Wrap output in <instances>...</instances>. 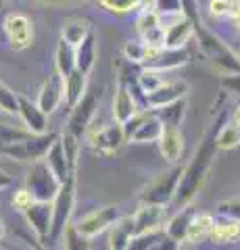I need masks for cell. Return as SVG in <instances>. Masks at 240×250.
<instances>
[{
	"mask_svg": "<svg viewBox=\"0 0 240 250\" xmlns=\"http://www.w3.org/2000/svg\"><path fill=\"white\" fill-rule=\"evenodd\" d=\"M188 90H190V83L186 80H165L159 88H154L153 92L146 94V108H151V111L163 108L167 104L175 103V100L186 98Z\"/></svg>",
	"mask_w": 240,
	"mask_h": 250,
	"instance_id": "7c38bea8",
	"label": "cell"
},
{
	"mask_svg": "<svg viewBox=\"0 0 240 250\" xmlns=\"http://www.w3.org/2000/svg\"><path fill=\"white\" fill-rule=\"evenodd\" d=\"M55 69L61 75H69L75 69V48L65 40H59L55 50Z\"/></svg>",
	"mask_w": 240,
	"mask_h": 250,
	"instance_id": "4dcf8cb0",
	"label": "cell"
},
{
	"mask_svg": "<svg viewBox=\"0 0 240 250\" xmlns=\"http://www.w3.org/2000/svg\"><path fill=\"white\" fill-rule=\"evenodd\" d=\"M209 240L213 244H234V242H240V221H234V219L221 215V219L213 221Z\"/></svg>",
	"mask_w": 240,
	"mask_h": 250,
	"instance_id": "d4e9b609",
	"label": "cell"
},
{
	"mask_svg": "<svg viewBox=\"0 0 240 250\" xmlns=\"http://www.w3.org/2000/svg\"><path fill=\"white\" fill-rule=\"evenodd\" d=\"M232 50H234V52H236V57L240 59V38H238V42H236V46H234V48H232Z\"/></svg>",
	"mask_w": 240,
	"mask_h": 250,
	"instance_id": "f907efd6",
	"label": "cell"
},
{
	"mask_svg": "<svg viewBox=\"0 0 240 250\" xmlns=\"http://www.w3.org/2000/svg\"><path fill=\"white\" fill-rule=\"evenodd\" d=\"M163 250V248H177V244L174 240H169V236L163 231V228L146 231V233H138V236H131L128 250Z\"/></svg>",
	"mask_w": 240,
	"mask_h": 250,
	"instance_id": "7402d4cb",
	"label": "cell"
},
{
	"mask_svg": "<svg viewBox=\"0 0 240 250\" xmlns=\"http://www.w3.org/2000/svg\"><path fill=\"white\" fill-rule=\"evenodd\" d=\"M196 210L195 207H192V202L190 205H184L180 208H175V213L165 219V223H163V231L169 236V240H174L177 246L184 244L186 242V233H188V225H190V219L192 215H195Z\"/></svg>",
	"mask_w": 240,
	"mask_h": 250,
	"instance_id": "ffe728a7",
	"label": "cell"
},
{
	"mask_svg": "<svg viewBox=\"0 0 240 250\" xmlns=\"http://www.w3.org/2000/svg\"><path fill=\"white\" fill-rule=\"evenodd\" d=\"M52 205V228H50V244L61 240V233L71 223V215L75 208V173H71L63 184H61Z\"/></svg>",
	"mask_w": 240,
	"mask_h": 250,
	"instance_id": "3957f363",
	"label": "cell"
},
{
	"mask_svg": "<svg viewBox=\"0 0 240 250\" xmlns=\"http://www.w3.org/2000/svg\"><path fill=\"white\" fill-rule=\"evenodd\" d=\"M154 50L149 48L146 46L144 40H140V38H136V40H128L126 46H123V59H126L128 62H131V65H142V62L151 57Z\"/></svg>",
	"mask_w": 240,
	"mask_h": 250,
	"instance_id": "1f68e13d",
	"label": "cell"
},
{
	"mask_svg": "<svg viewBox=\"0 0 240 250\" xmlns=\"http://www.w3.org/2000/svg\"><path fill=\"white\" fill-rule=\"evenodd\" d=\"M25 217L27 225L36 233L38 242L42 246L50 244V228H52V205L44 200H34L25 210L21 213Z\"/></svg>",
	"mask_w": 240,
	"mask_h": 250,
	"instance_id": "30bf717a",
	"label": "cell"
},
{
	"mask_svg": "<svg viewBox=\"0 0 240 250\" xmlns=\"http://www.w3.org/2000/svg\"><path fill=\"white\" fill-rule=\"evenodd\" d=\"M157 144H159L161 156H163L167 163L175 165V163L180 161L182 152H184V134H182V129L177 127V125H163Z\"/></svg>",
	"mask_w": 240,
	"mask_h": 250,
	"instance_id": "e0dca14e",
	"label": "cell"
},
{
	"mask_svg": "<svg viewBox=\"0 0 240 250\" xmlns=\"http://www.w3.org/2000/svg\"><path fill=\"white\" fill-rule=\"evenodd\" d=\"M59 242H63V246H65V248H71V250H86V248L90 246V244H88L90 240H88L86 236H82L73 223H69L67 228L63 229Z\"/></svg>",
	"mask_w": 240,
	"mask_h": 250,
	"instance_id": "8d00e7d4",
	"label": "cell"
},
{
	"mask_svg": "<svg viewBox=\"0 0 240 250\" xmlns=\"http://www.w3.org/2000/svg\"><path fill=\"white\" fill-rule=\"evenodd\" d=\"M138 111H142L138 106L136 98L131 96V92L128 88V83L123 77H119L117 82V90H115V96H113V119L117 123H126L128 119H131Z\"/></svg>",
	"mask_w": 240,
	"mask_h": 250,
	"instance_id": "ac0fdd59",
	"label": "cell"
},
{
	"mask_svg": "<svg viewBox=\"0 0 240 250\" xmlns=\"http://www.w3.org/2000/svg\"><path fill=\"white\" fill-rule=\"evenodd\" d=\"M63 92H65L63 94L65 104L71 108L88 92V73L80 71V69H73L71 73L63 77Z\"/></svg>",
	"mask_w": 240,
	"mask_h": 250,
	"instance_id": "cb8c5ba5",
	"label": "cell"
},
{
	"mask_svg": "<svg viewBox=\"0 0 240 250\" xmlns=\"http://www.w3.org/2000/svg\"><path fill=\"white\" fill-rule=\"evenodd\" d=\"M215 144H218V150H234L240 146V125H236L234 121H223L218 127V134H215Z\"/></svg>",
	"mask_w": 240,
	"mask_h": 250,
	"instance_id": "f1b7e54d",
	"label": "cell"
},
{
	"mask_svg": "<svg viewBox=\"0 0 240 250\" xmlns=\"http://www.w3.org/2000/svg\"><path fill=\"white\" fill-rule=\"evenodd\" d=\"M182 6H184V15L188 17L195 27L203 25V19H200V11H198V0H182Z\"/></svg>",
	"mask_w": 240,
	"mask_h": 250,
	"instance_id": "bcb514c9",
	"label": "cell"
},
{
	"mask_svg": "<svg viewBox=\"0 0 240 250\" xmlns=\"http://www.w3.org/2000/svg\"><path fill=\"white\" fill-rule=\"evenodd\" d=\"M188 62H190V52L186 48H159L142 62V67L167 73V71H175L180 67H186Z\"/></svg>",
	"mask_w": 240,
	"mask_h": 250,
	"instance_id": "4fadbf2b",
	"label": "cell"
},
{
	"mask_svg": "<svg viewBox=\"0 0 240 250\" xmlns=\"http://www.w3.org/2000/svg\"><path fill=\"white\" fill-rule=\"evenodd\" d=\"M98 103H100V94L90 92V90L84 94L71 106V113H69V119H67V131H71L77 138H82L86 134L92 119H94V115H96Z\"/></svg>",
	"mask_w": 240,
	"mask_h": 250,
	"instance_id": "9c48e42d",
	"label": "cell"
},
{
	"mask_svg": "<svg viewBox=\"0 0 240 250\" xmlns=\"http://www.w3.org/2000/svg\"><path fill=\"white\" fill-rule=\"evenodd\" d=\"M232 121H234L236 125H240V104L234 108V113H232Z\"/></svg>",
	"mask_w": 240,
	"mask_h": 250,
	"instance_id": "681fc988",
	"label": "cell"
},
{
	"mask_svg": "<svg viewBox=\"0 0 240 250\" xmlns=\"http://www.w3.org/2000/svg\"><path fill=\"white\" fill-rule=\"evenodd\" d=\"M123 142H126V134H123L121 123H117V121L96 129L94 134L90 136V146L94 148L98 154H107V156L117 152Z\"/></svg>",
	"mask_w": 240,
	"mask_h": 250,
	"instance_id": "5bb4252c",
	"label": "cell"
},
{
	"mask_svg": "<svg viewBox=\"0 0 240 250\" xmlns=\"http://www.w3.org/2000/svg\"><path fill=\"white\" fill-rule=\"evenodd\" d=\"M90 29H92V25L86 19H69L63 25V29H61V40H65L67 44H71L75 48V46L88 36Z\"/></svg>",
	"mask_w": 240,
	"mask_h": 250,
	"instance_id": "f546056e",
	"label": "cell"
},
{
	"mask_svg": "<svg viewBox=\"0 0 240 250\" xmlns=\"http://www.w3.org/2000/svg\"><path fill=\"white\" fill-rule=\"evenodd\" d=\"M213 221H215L213 215H209V213H195V215H192V219H190V225H188L186 242H188V244H200V242L209 240Z\"/></svg>",
	"mask_w": 240,
	"mask_h": 250,
	"instance_id": "83f0119b",
	"label": "cell"
},
{
	"mask_svg": "<svg viewBox=\"0 0 240 250\" xmlns=\"http://www.w3.org/2000/svg\"><path fill=\"white\" fill-rule=\"evenodd\" d=\"M165 82V77L161 71H154V69H149V67H142L140 69V73L136 75V83H138V88H140L144 94H149L153 92L154 88H159L161 83Z\"/></svg>",
	"mask_w": 240,
	"mask_h": 250,
	"instance_id": "d590c367",
	"label": "cell"
},
{
	"mask_svg": "<svg viewBox=\"0 0 240 250\" xmlns=\"http://www.w3.org/2000/svg\"><path fill=\"white\" fill-rule=\"evenodd\" d=\"M154 113L161 117L163 125H177V127H180L182 121H184V115H186V98L175 100V103L167 104L163 108H157Z\"/></svg>",
	"mask_w": 240,
	"mask_h": 250,
	"instance_id": "836d02e7",
	"label": "cell"
},
{
	"mask_svg": "<svg viewBox=\"0 0 240 250\" xmlns=\"http://www.w3.org/2000/svg\"><path fill=\"white\" fill-rule=\"evenodd\" d=\"M109 248L113 250H128V244L134 236V221L131 217H119L109 229Z\"/></svg>",
	"mask_w": 240,
	"mask_h": 250,
	"instance_id": "484cf974",
	"label": "cell"
},
{
	"mask_svg": "<svg viewBox=\"0 0 240 250\" xmlns=\"http://www.w3.org/2000/svg\"><path fill=\"white\" fill-rule=\"evenodd\" d=\"M61 144H63V150H65V156H67V165H69V171L75 173L77 171V161H80V150H82V144H80V138L73 136L71 131H63L59 136Z\"/></svg>",
	"mask_w": 240,
	"mask_h": 250,
	"instance_id": "d6a6232c",
	"label": "cell"
},
{
	"mask_svg": "<svg viewBox=\"0 0 240 250\" xmlns=\"http://www.w3.org/2000/svg\"><path fill=\"white\" fill-rule=\"evenodd\" d=\"M232 2H236V4H240V0H232Z\"/></svg>",
	"mask_w": 240,
	"mask_h": 250,
	"instance_id": "db71d44e",
	"label": "cell"
},
{
	"mask_svg": "<svg viewBox=\"0 0 240 250\" xmlns=\"http://www.w3.org/2000/svg\"><path fill=\"white\" fill-rule=\"evenodd\" d=\"M218 213L223 217H230L234 221H240V198H230V200H221L218 205Z\"/></svg>",
	"mask_w": 240,
	"mask_h": 250,
	"instance_id": "b9f144b4",
	"label": "cell"
},
{
	"mask_svg": "<svg viewBox=\"0 0 240 250\" xmlns=\"http://www.w3.org/2000/svg\"><path fill=\"white\" fill-rule=\"evenodd\" d=\"M131 221H134V236L159 229V228H163V223H165V207L140 202L138 210L131 215Z\"/></svg>",
	"mask_w": 240,
	"mask_h": 250,
	"instance_id": "2e32d148",
	"label": "cell"
},
{
	"mask_svg": "<svg viewBox=\"0 0 240 250\" xmlns=\"http://www.w3.org/2000/svg\"><path fill=\"white\" fill-rule=\"evenodd\" d=\"M123 134H126V142H134V144H151L157 142L163 129V121L161 117L146 108V111H138L131 119L126 123H121Z\"/></svg>",
	"mask_w": 240,
	"mask_h": 250,
	"instance_id": "5b68a950",
	"label": "cell"
},
{
	"mask_svg": "<svg viewBox=\"0 0 240 250\" xmlns=\"http://www.w3.org/2000/svg\"><path fill=\"white\" fill-rule=\"evenodd\" d=\"M4 238V223H2V219H0V240Z\"/></svg>",
	"mask_w": 240,
	"mask_h": 250,
	"instance_id": "816d5d0a",
	"label": "cell"
},
{
	"mask_svg": "<svg viewBox=\"0 0 240 250\" xmlns=\"http://www.w3.org/2000/svg\"><path fill=\"white\" fill-rule=\"evenodd\" d=\"M180 175H182V167L175 163L172 169L159 173L149 186L144 188L142 194H140V202L169 207L172 205V200H174V196H175L177 184H180Z\"/></svg>",
	"mask_w": 240,
	"mask_h": 250,
	"instance_id": "8992f818",
	"label": "cell"
},
{
	"mask_svg": "<svg viewBox=\"0 0 240 250\" xmlns=\"http://www.w3.org/2000/svg\"><path fill=\"white\" fill-rule=\"evenodd\" d=\"M25 188H27V192L32 194L34 200L50 202L55 198V194L59 192L61 182L42 159V161L32 163V169L27 171V177H25Z\"/></svg>",
	"mask_w": 240,
	"mask_h": 250,
	"instance_id": "52a82bcc",
	"label": "cell"
},
{
	"mask_svg": "<svg viewBox=\"0 0 240 250\" xmlns=\"http://www.w3.org/2000/svg\"><path fill=\"white\" fill-rule=\"evenodd\" d=\"M0 111L6 115H17L19 111V94H15L2 80H0Z\"/></svg>",
	"mask_w": 240,
	"mask_h": 250,
	"instance_id": "ab89813d",
	"label": "cell"
},
{
	"mask_svg": "<svg viewBox=\"0 0 240 250\" xmlns=\"http://www.w3.org/2000/svg\"><path fill=\"white\" fill-rule=\"evenodd\" d=\"M34 202V198H32V194L27 192V188H21V190H17L13 194V198H11V207L15 208V210H19V213H23L29 205Z\"/></svg>",
	"mask_w": 240,
	"mask_h": 250,
	"instance_id": "ee69618b",
	"label": "cell"
},
{
	"mask_svg": "<svg viewBox=\"0 0 240 250\" xmlns=\"http://www.w3.org/2000/svg\"><path fill=\"white\" fill-rule=\"evenodd\" d=\"M63 75H61L57 69L52 71V75H48V80H44V83L40 85V92H38V106L42 108L46 115H52L63 103Z\"/></svg>",
	"mask_w": 240,
	"mask_h": 250,
	"instance_id": "9a60e30c",
	"label": "cell"
},
{
	"mask_svg": "<svg viewBox=\"0 0 240 250\" xmlns=\"http://www.w3.org/2000/svg\"><path fill=\"white\" fill-rule=\"evenodd\" d=\"M151 6L161 19L163 17H182L184 15L182 0H151Z\"/></svg>",
	"mask_w": 240,
	"mask_h": 250,
	"instance_id": "f35d334b",
	"label": "cell"
},
{
	"mask_svg": "<svg viewBox=\"0 0 240 250\" xmlns=\"http://www.w3.org/2000/svg\"><path fill=\"white\" fill-rule=\"evenodd\" d=\"M226 98V92L219 94V98L215 100L213 104V115L215 121L207 125L203 138H200V144L196 148L195 156L190 159V163L186 167H182V175H180V184H177L175 196L172 200L174 208H180L184 205H190L192 200L196 198V194L200 192V188L207 182V175L213 167L215 154H218V144H215V134H218V127L226 121V111L219 108L221 100Z\"/></svg>",
	"mask_w": 240,
	"mask_h": 250,
	"instance_id": "6da1fadb",
	"label": "cell"
},
{
	"mask_svg": "<svg viewBox=\"0 0 240 250\" xmlns=\"http://www.w3.org/2000/svg\"><path fill=\"white\" fill-rule=\"evenodd\" d=\"M11 186H13V177L0 167V190H6V188H11Z\"/></svg>",
	"mask_w": 240,
	"mask_h": 250,
	"instance_id": "c3c4849f",
	"label": "cell"
},
{
	"mask_svg": "<svg viewBox=\"0 0 240 250\" xmlns=\"http://www.w3.org/2000/svg\"><path fill=\"white\" fill-rule=\"evenodd\" d=\"M219 85L223 92L238 94L240 96V73H223L219 77Z\"/></svg>",
	"mask_w": 240,
	"mask_h": 250,
	"instance_id": "f6af8a7d",
	"label": "cell"
},
{
	"mask_svg": "<svg viewBox=\"0 0 240 250\" xmlns=\"http://www.w3.org/2000/svg\"><path fill=\"white\" fill-rule=\"evenodd\" d=\"M195 36H196L203 54L211 61V65L218 69L221 75L223 73H240V59L236 57V52L232 50V46H228L218 34H213V31L207 29L205 25H198Z\"/></svg>",
	"mask_w": 240,
	"mask_h": 250,
	"instance_id": "7a4b0ae2",
	"label": "cell"
},
{
	"mask_svg": "<svg viewBox=\"0 0 240 250\" xmlns=\"http://www.w3.org/2000/svg\"><path fill=\"white\" fill-rule=\"evenodd\" d=\"M96 57H98V52H96V31L90 29L88 36L75 46V69H80V71L90 75V71L96 65Z\"/></svg>",
	"mask_w": 240,
	"mask_h": 250,
	"instance_id": "603a6c76",
	"label": "cell"
},
{
	"mask_svg": "<svg viewBox=\"0 0 240 250\" xmlns=\"http://www.w3.org/2000/svg\"><path fill=\"white\" fill-rule=\"evenodd\" d=\"M209 15L213 19H221V17H228L230 9H232V0H209Z\"/></svg>",
	"mask_w": 240,
	"mask_h": 250,
	"instance_id": "7bdbcfd3",
	"label": "cell"
},
{
	"mask_svg": "<svg viewBox=\"0 0 240 250\" xmlns=\"http://www.w3.org/2000/svg\"><path fill=\"white\" fill-rule=\"evenodd\" d=\"M98 2L105 11H109L113 15H128V13L144 9L146 0H98Z\"/></svg>",
	"mask_w": 240,
	"mask_h": 250,
	"instance_id": "e575fe53",
	"label": "cell"
},
{
	"mask_svg": "<svg viewBox=\"0 0 240 250\" xmlns=\"http://www.w3.org/2000/svg\"><path fill=\"white\" fill-rule=\"evenodd\" d=\"M46 2H69V0H46Z\"/></svg>",
	"mask_w": 240,
	"mask_h": 250,
	"instance_id": "f5cc1de1",
	"label": "cell"
},
{
	"mask_svg": "<svg viewBox=\"0 0 240 250\" xmlns=\"http://www.w3.org/2000/svg\"><path fill=\"white\" fill-rule=\"evenodd\" d=\"M44 163L48 165V169L52 171V173L57 175V179L61 184H63L69 175H71L69 165H67V156H65V150H63V144H61L59 138L48 148V152H46V156H44Z\"/></svg>",
	"mask_w": 240,
	"mask_h": 250,
	"instance_id": "4316f807",
	"label": "cell"
},
{
	"mask_svg": "<svg viewBox=\"0 0 240 250\" xmlns=\"http://www.w3.org/2000/svg\"><path fill=\"white\" fill-rule=\"evenodd\" d=\"M27 136H32V131L27 127H9V125H2L0 127V146H6V144H15L19 140H25Z\"/></svg>",
	"mask_w": 240,
	"mask_h": 250,
	"instance_id": "60d3db41",
	"label": "cell"
},
{
	"mask_svg": "<svg viewBox=\"0 0 240 250\" xmlns=\"http://www.w3.org/2000/svg\"><path fill=\"white\" fill-rule=\"evenodd\" d=\"M159 25H161V17L153 11V6L138 11V17H136V34H138V36L149 34L151 29L159 27Z\"/></svg>",
	"mask_w": 240,
	"mask_h": 250,
	"instance_id": "74e56055",
	"label": "cell"
},
{
	"mask_svg": "<svg viewBox=\"0 0 240 250\" xmlns=\"http://www.w3.org/2000/svg\"><path fill=\"white\" fill-rule=\"evenodd\" d=\"M17 115L21 117L23 125H25L32 134H46V131H48V115H46L34 100H29L25 96H19Z\"/></svg>",
	"mask_w": 240,
	"mask_h": 250,
	"instance_id": "d6986e66",
	"label": "cell"
},
{
	"mask_svg": "<svg viewBox=\"0 0 240 250\" xmlns=\"http://www.w3.org/2000/svg\"><path fill=\"white\" fill-rule=\"evenodd\" d=\"M59 136L55 131H46V134H32L27 136L25 140H19L15 144H6L0 146V154L6 156V159L19 161V163H36L42 161L48 148L52 146Z\"/></svg>",
	"mask_w": 240,
	"mask_h": 250,
	"instance_id": "277c9868",
	"label": "cell"
},
{
	"mask_svg": "<svg viewBox=\"0 0 240 250\" xmlns=\"http://www.w3.org/2000/svg\"><path fill=\"white\" fill-rule=\"evenodd\" d=\"M195 23L188 17H175V21L165 29V40L163 48H186V42H190V38L195 36Z\"/></svg>",
	"mask_w": 240,
	"mask_h": 250,
	"instance_id": "44dd1931",
	"label": "cell"
},
{
	"mask_svg": "<svg viewBox=\"0 0 240 250\" xmlns=\"http://www.w3.org/2000/svg\"><path fill=\"white\" fill-rule=\"evenodd\" d=\"M119 217H121V208L117 205H107V207L90 210V213H86L80 221H75L73 225L77 228V231H80L82 236H86L88 240H92V238L100 236V233H105Z\"/></svg>",
	"mask_w": 240,
	"mask_h": 250,
	"instance_id": "ba28073f",
	"label": "cell"
},
{
	"mask_svg": "<svg viewBox=\"0 0 240 250\" xmlns=\"http://www.w3.org/2000/svg\"><path fill=\"white\" fill-rule=\"evenodd\" d=\"M230 21H232V25L236 27V31H240V4L236 2H232V9H230Z\"/></svg>",
	"mask_w": 240,
	"mask_h": 250,
	"instance_id": "7dc6e473",
	"label": "cell"
},
{
	"mask_svg": "<svg viewBox=\"0 0 240 250\" xmlns=\"http://www.w3.org/2000/svg\"><path fill=\"white\" fill-rule=\"evenodd\" d=\"M2 29L6 36V42L13 50H25L32 46L34 40V27L25 15L21 13H11L6 15L2 21Z\"/></svg>",
	"mask_w": 240,
	"mask_h": 250,
	"instance_id": "8fae6325",
	"label": "cell"
}]
</instances>
